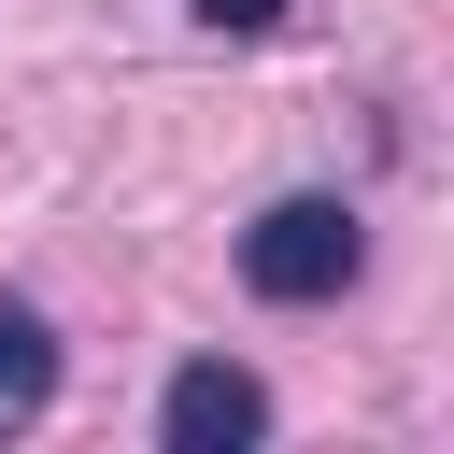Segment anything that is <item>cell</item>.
I'll list each match as a JSON object with an SVG mask.
<instances>
[{
    "label": "cell",
    "mask_w": 454,
    "mask_h": 454,
    "mask_svg": "<svg viewBox=\"0 0 454 454\" xmlns=\"http://www.w3.org/2000/svg\"><path fill=\"white\" fill-rule=\"evenodd\" d=\"M43 397H57V326L28 298H0V426H28Z\"/></svg>",
    "instance_id": "cell-3"
},
{
    "label": "cell",
    "mask_w": 454,
    "mask_h": 454,
    "mask_svg": "<svg viewBox=\"0 0 454 454\" xmlns=\"http://www.w3.org/2000/svg\"><path fill=\"white\" fill-rule=\"evenodd\" d=\"M355 270H369V227H355V199H270V213L241 227V284H255V298H284V312L340 298Z\"/></svg>",
    "instance_id": "cell-1"
},
{
    "label": "cell",
    "mask_w": 454,
    "mask_h": 454,
    "mask_svg": "<svg viewBox=\"0 0 454 454\" xmlns=\"http://www.w3.org/2000/svg\"><path fill=\"white\" fill-rule=\"evenodd\" d=\"M284 0H199V28H270Z\"/></svg>",
    "instance_id": "cell-4"
},
{
    "label": "cell",
    "mask_w": 454,
    "mask_h": 454,
    "mask_svg": "<svg viewBox=\"0 0 454 454\" xmlns=\"http://www.w3.org/2000/svg\"><path fill=\"white\" fill-rule=\"evenodd\" d=\"M156 440H170V454H241V440H270V383L227 369V355H199V369H170Z\"/></svg>",
    "instance_id": "cell-2"
}]
</instances>
